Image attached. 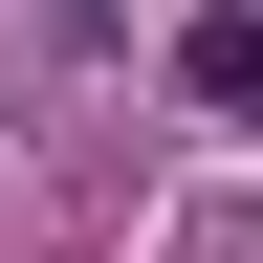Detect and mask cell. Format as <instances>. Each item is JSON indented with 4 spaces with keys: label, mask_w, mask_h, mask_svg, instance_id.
Masks as SVG:
<instances>
[{
    "label": "cell",
    "mask_w": 263,
    "mask_h": 263,
    "mask_svg": "<svg viewBox=\"0 0 263 263\" xmlns=\"http://www.w3.org/2000/svg\"><path fill=\"white\" fill-rule=\"evenodd\" d=\"M176 66H197V110H263V22H197Z\"/></svg>",
    "instance_id": "1"
}]
</instances>
